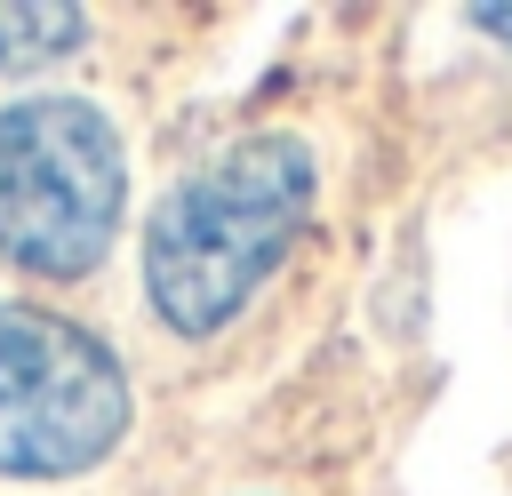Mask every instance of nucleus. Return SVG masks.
<instances>
[{
	"instance_id": "obj_1",
	"label": "nucleus",
	"mask_w": 512,
	"mask_h": 496,
	"mask_svg": "<svg viewBox=\"0 0 512 496\" xmlns=\"http://www.w3.org/2000/svg\"><path fill=\"white\" fill-rule=\"evenodd\" d=\"M320 160L304 136H240L200 160L144 224V296L176 336H216L248 312V296L288 264L312 224Z\"/></svg>"
},
{
	"instance_id": "obj_2",
	"label": "nucleus",
	"mask_w": 512,
	"mask_h": 496,
	"mask_svg": "<svg viewBox=\"0 0 512 496\" xmlns=\"http://www.w3.org/2000/svg\"><path fill=\"white\" fill-rule=\"evenodd\" d=\"M128 200L120 128L88 96H24L0 112V256L32 280L104 264Z\"/></svg>"
},
{
	"instance_id": "obj_3",
	"label": "nucleus",
	"mask_w": 512,
	"mask_h": 496,
	"mask_svg": "<svg viewBox=\"0 0 512 496\" xmlns=\"http://www.w3.org/2000/svg\"><path fill=\"white\" fill-rule=\"evenodd\" d=\"M136 424L120 360L64 312L0 304V480L96 472Z\"/></svg>"
},
{
	"instance_id": "obj_4",
	"label": "nucleus",
	"mask_w": 512,
	"mask_h": 496,
	"mask_svg": "<svg viewBox=\"0 0 512 496\" xmlns=\"http://www.w3.org/2000/svg\"><path fill=\"white\" fill-rule=\"evenodd\" d=\"M80 32H88V16L72 0H8L0 8V72L64 56V48H80Z\"/></svg>"
},
{
	"instance_id": "obj_5",
	"label": "nucleus",
	"mask_w": 512,
	"mask_h": 496,
	"mask_svg": "<svg viewBox=\"0 0 512 496\" xmlns=\"http://www.w3.org/2000/svg\"><path fill=\"white\" fill-rule=\"evenodd\" d=\"M472 24H480V32H504V40H512V8H496V0H488V8H472Z\"/></svg>"
}]
</instances>
